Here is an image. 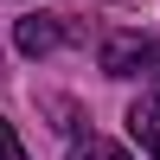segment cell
<instances>
[{"label": "cell", "mask_w": 160, "mask_h": 160, "mask_svg": "<svg viewBox=\"0 0 160 160\" xmlns=\"http://www.w3.org/2000/svg\"><path fill=\"white\" fill-rule=\"evenodd\" d=\"M148 51H154L148 32H109L102 38V71L109 77H141L148 71Z\"/></svg>", "instance_id": "obj_1"}, {"label": "cell", "mask_w": 160, "mask_h": 160, "mask_svg": "<svg viewBox=\"0 0 160 160\" xmlns=\"http://www.w3.org/2000/svg\"><path fill=\"white\" fill-rule=\"evenodd\" d=\"M58 38H64V19H58V13H32V19H19V26H13V45H19L26 58L58 51Z\"/></svg>", "instance_id": "obj_2"}, {"label": "cell", "mask_w": 160, "mask_h": 160, "mask_svg": "<svg viewBox=\"0 0 160 160\" xmlns=\"http://www.w3.org/2000/svg\"><path fill=\"white\" fill-rule=\"evenodd\" d=\"M128 135L148 148V160H160V90H154V96H135V109H128Z\"/></svg>", "instance_id": "obj_3"}, {"label": "cell", "mask_w": 160, "mask_h": 160, "mask_svg": "<svg viewBox=\"0 0 160 160\" xmlns=\"http://www.w3.org/2000/svg\"><path fill=\"white\" fill-rule=\"evenodd\" d=\"M71 160H128V154L115 148V141H96V135H90V141H83V148H77Z\"/></svg>", "instance_id": "obj_4"}, {"label": "cell", "mask_w": 160, "mask_h": 160, "mask_svg": "<svg viewBox=\"0 0 160 160\" xmlns=\"http://www.w3.org/2000/svg\"><path fill=\"white\" fill-rule=\"evenodd\" d=\"M0 160H26V148H19V135H13L7 115H0Z\"/></svg>", "instance_id": "obj_5"}, {"label": "cell", "mask_w": 160, "mask_h": 160, "mask_svg": "<svg viewBox=\"0 0 160 160\" xmlns=\"http://www.w3.org/2000/svg\"><path fill=\"white\" fill-rule=\"evenodd\" d=\"M141 77H154V83H160V38H154V51H148V71H141Z\"/></svg>", "instance_id": "obj_6"}]
</instances>
